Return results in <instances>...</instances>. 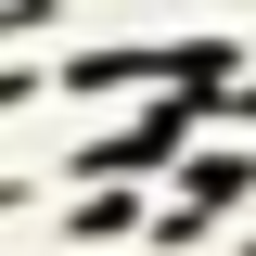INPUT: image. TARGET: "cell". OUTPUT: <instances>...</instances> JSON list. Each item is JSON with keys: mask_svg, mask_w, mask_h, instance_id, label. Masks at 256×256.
<instances>
[]
</instances>
